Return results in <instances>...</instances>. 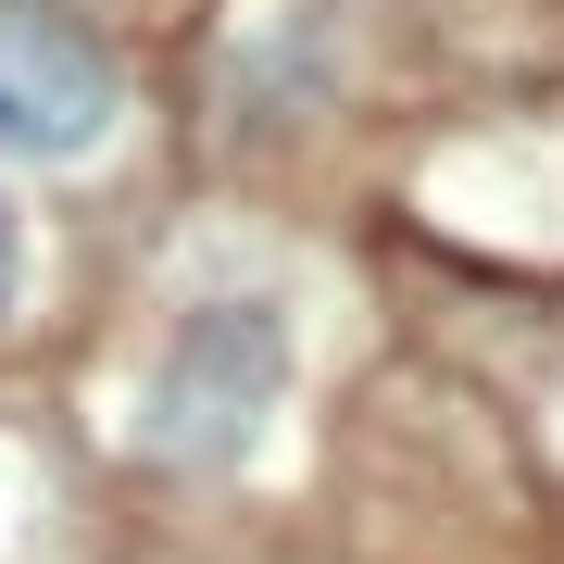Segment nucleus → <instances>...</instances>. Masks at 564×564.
<instances>
[{
    "instance_id": "1",
    "label": "nucleus",
    "mask_w": 564,
    "mask_h": 564,
    "mask_svg": "<svg viewBox=\"0 0 564 564\" xmlns=\"http://www.w3.org/2000/svg\"><path fill=\"white\" fill-rule=\"evenodd\" d=\"M276 402H289V314L263 289H214L163 326V351L139 377V440L188 477H214V464H251Z\"/></svg>"
},
{
    "instance_id": "2",
    "label": "nucleus",
    "mask_w": 564,
    "mask_h": 564,
    "mask_svg": "<svg viewBox=\"0 0 564 564\" xmlns=\"http://www.w3.org/2000/svg\"><path fill=\"white\" fill-rule=\"evenodd\" d=\"M126 126V76L101 39H76L63 13L0 0V163L63 176V163H101Z\"/></svg>"
},
{
    "instance_id": "3",
    "label": "nucleus",
    "mask_w": 564,
    "mask_h": 564,
    "mask_svg": "<svg viewBox=\"0 0 564 564\" xmlns=\"http://www.w3.org/2000/svg\"><path fill=\"white\" fill-rule=\"evenodd\" d=\"M0 302H13V214H0Z\"/></svg>"
}]
</instances>
